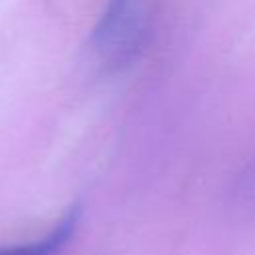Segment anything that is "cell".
Listing matches in <instances>:
<instances>
[{
  "label": "cell",
  "instance_id": "obj_1",
  "mask_svg": "<svg viewBox=\"0 0 255 255\" xmlns=\"http://www.w3.org/2000/svg\"><path fill=\"white\" fill-rule=\"evenodd\" d=\"M157 0H108L96 30L94 50L104 66L114 70L128 66L143 48Z\"/></svg>",
  "mask_w": 255,
  "mask_h": 255
}]
</instances>
